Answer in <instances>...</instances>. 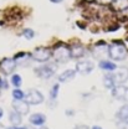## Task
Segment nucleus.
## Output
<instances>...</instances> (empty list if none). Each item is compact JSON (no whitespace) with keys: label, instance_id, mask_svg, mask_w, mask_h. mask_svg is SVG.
Here are the masks:
<instances>
[{"label":"nucleus","instance_id":"12","mask_svg":"<svg viewBox=\"0 0 128 129\" xmlns=\"http://www.w3.org/2000/svg\"><path fill=\"white\" fill-rule=\"evenodd\" d=\"M45 122H46V117L44 114H41V113H35V114H32L31 117H30V123H31L32 125L40 127Z\"/></svg>","mask_w":128,"mask_h":129},{"label":"nucleus","instance_id":"19","mask_svg":"<svg viewBox=\"0 0 128 129\" xmlns=\"http://www.w3.org/2000/svg\"><path fill=\"white\" fill-rule=\"evenodd\" d=\"M103 84H105V87H106V88H110V89H112L113 87L116 86L112 75H107V76H105V77H103Z\"/></svg>","mask_w":128,"mask_h":129},{"label":"nucleus","instance_id":"26","mask_svg":"<svg viewBox=\"0 0 128 129\" xmlns=\"http://www.w3.org/2000/svg\"><path fill=\"white\" fill-rule=\"evenodd\" d=\"M97 1H98L99 4H105V5H106V4H110L112 0H97Z\"/></svg>","mask_w":128,"mask_h":129},{"label":"nucleus","instance_id":"7","mask_svg":"<svg viewBox=\"0 0 128 129\" xmlns=\"http://www.w3.org/2000/svg\"><path fill=\"white\" fill-rule=\"evenodd\" d=\"M113 80H114V83H118V84L124 83L128 80V67H119L113 75Z\"/></svg>","mask_w":128,"mask_h":129},{"label":"nucleus","instance_id":"10","mask_svg":"<svg viewBox=\"0 0 128 129\" xmlns=\"http://www.w3.org/2000/svg\"><path fill=\"white\" fill-rule=\"evenodd\" d=\"M31 58V55H29L26 52H20V53L15 55V57H14V60L16 61V64H20V66H28L30 63Z\"/></svg>","mask_w":128,"mask_h":129},{"label":"nucleus","instance_id":"34","mask_svg":"<svg viewBox=\"0 0 128 129\" xmlns=\"http://www.w3.org/2000/svg\"><path fill=\"white\" fill-rule=\"evenodd\" d=\"M41 129H47V128H45V127H42V128H41Z\"/></svg>","mask_w":128,"mask_h":129},{"label":"nucleus","instance_id":"25","mask_svg":"<svg viewBox=\"0 0 128 129\" xmlns=\"http://www.w3.org/2000/svg\"><path fill=\"white\" fill-rule=\"evenodd\" d=\"M8 82L6 80H1V77H0V88H8Z\"/></svg>","mask_w":128,"mask_h":129},{"label":"nucleus","instance_id":"14","mask_svg":"<svg viewBox=\"0 0 128 129\" xmlns=\"http://www.w3.org/2000/svg\"><path fill=\"white\" fill-rule=\"evenodd\" d=\"M75 73H76V71H73V70H66L65 72H62V73L59 76V81H60V82L71 81L75 77Z\"/></svg>","mask_w":128,"mask_h":129},{"label":"nucleus","instance_id":"1","mask_svg":"<svg viewBox=\"0 0 128 129\" xmlns=\"http://www.w3.org/2000/svg\"><path fill=\"white\" fill-rule=\"evenodd\" d=\"M126 47L123 44H118V42H114L113 45H111L108 47V55L112 60H116V61H121L126 57Z\"/></svg>","mask_w":128,"mask_h":129},{"label":"nucleus","instance_id":"20","mask_svg":"<svg viewBox=\"0 0 128 129\" xmlns=\"http://www.w3.org/2000/svg\"><path fill=\"white\" fill-rule=\"evenodd\" d=\"M128 8V0H114L116 10H124Z\"/></svg>","mask_w":128,"mask_h":129},{"label":"nucleus","instance_id":"30","mask_svg":"<svg viewBox=\"0 0 128 129\" xmlns=\"http://www.w3.org/2000/svg\"><path fill=\"white\" fill-rule=\"evenodd\" d=\"M77 129H87V127H79Z\"/></svg>","mask_w":128,"mask_h":129},{"label":"nucleus","instance_id":"11","mask_svg":"<svg viewBox=\"0 0 128 129\" xmlns=\"http://www.w3.org/2000/svg\"><path fill=\"white\" fill-rule=\"evenodd\" d=\"M13 107H14V111L17 112L19 114H21V115L29 113V103H26V102H22V101H14Z\"/></svg>","mask_w":128,"mask_h":129},{"label":"nucleus","instance_id":"21","mask_svg":"<svg viewBox=\"0 0 128 129\" xmlns=\"http://www.w3.org/2000/svg\"><path fill=\"white\" fill-rule=\"evenodd\" d=\"M59 89H60V86H59L57 83L52 86V88H51V91H50V98H51L52 101H55V99L57 98V94H59Z\"/></svg>","mask_w":128,"mask_h":129},{"label":"nucleus","instance_id":"15","mask_svg":"<svg viewBox=\"0 0 128 129\" xmlns=\"http://www.w3.org/2000/svg\"><path fill=\"white\" fill-rule=\"evenodd\" d=\"M92 52H93V56L96 58H102L108 52V48H107V46H96L92 50Z\"/></svg>","mask_w":128,"mask_h":129},{"label":"nucleus","instance_id":"4","mask_svg":"<svg viewBox=\"0 0 128 129\" xmlns=\"http://www.w3.org/2000/svg\"><path fill=\"white\" fill-rule=\"evenodd\" d=\"M16 68V61L14 58H3L0 61V72L3 75H10L15 71Z\"/></svg>","mask_w":128,"mask_h":129},{"label":"nucleus","instance_id":"9","mask_svg":"<svg viewBox=\"0 0 128 129\" xmlns=\"http://www.w3.org/2000/svg\"><path fill=\"white\" fill-rule=\"evenodd\" d=\"M92 70H93V63L91 61H87V60L80 61V62H77V64H76V71L82 73V75H87Z\"/></svg>","mask_w":128,"mask_h":129},{"label":"nucleus","instance_id":"24","mask_svg":"<svg viewBox=\"0 0 128 129\" xmlns=\"http://www.w3.org/2000/svg\"><path fill=\"white\" fill-rule=\"evenodd\" d=\"M22 36H24L25 39H28V40H31L32 37L35 36V31L31 30V29H25V30L22 31Z\"/></svg>","mask_w":128,"mask_h":129},{"label":"nucleus","instance_id":"3","mask_svg":"<svg viewBox=\"0 0 128 129\" xmlns=\"http://www.w3.org/2000/svg\"><path fill=\"white\" fill-rule=\"evenodd\" d=\"M54 57L57 62L64 63L68 58H71V53H70V48L67 46H59L54 50Z\"/></svg>","mask_w":128,"mask_h":129},{"label":"nucleus","instance_id":"2","mask_svg":"<svg viewBox=\"0 0 128 129\" xmlns=\"http://www.w3.org/2000/svg\"><path fill=\"white\" fill-rule=\"evenodd\" d=\"M52 56V52L51 50H48L47 47H39L36 50H34L31 57L32 60L37 61V62H45V61H48L50 57Z\"/></svg>","mask_w":128,"mask_h":129},{"label":"nucleus","instance_id":"35","mask_svg":"<svg viewBox=\"0 0 128 129\" xmlns=\"http://www.w3.org/2000/svg\"><path fill=\"white\" fill-rule=\"evenodd\" d=\"M10 129H15V128H10Z\"/></svg>","mask_w":128,"mask_h":129},{"label":"nucleus","instance_id":"23","mask_svg":"<svg viewBox=\"0 0 128 129\" xmlns=\"http://www.w3.org/2000/svg\"><path fill=\"white\" fill-rule=\"evenodd\" d=\"M21 77L19 76V75H13V77H11V83H13V86L16 87V88H19L20 86H21Z\"/></svg>","mask_w":128,"mask_h":129},{"label":"nucleus","instance_id":"27","mask_svg":"<svg viewBox=\"0 0 128 129\" xmlns=\"http://www.w3.org/2000/svg\"><path fill=\"white\" fill-rule=\"evenodd\" d=\"M14 128L15 129H34V128H31V127H28V125H26V127H21V128H19V127H14Z\"/></svg>","mask_w":128,"mask_h":129},{"label":"nucleus","instance_id":"31","mask_svg":"<svg viewBox=\"0 0 128 129\" xmlns=\"http://www.w3.org/2000/svg\"><path fill=\"white\" fill-rule=\"evenodd\" d=\"M0 129H6V128H5V127H4L3 124H0Z\"/></svg>","mask_w":128,"mask_h":129},{"label":"nucleus","instance_id":"28","mask_svg":"<svg viewBox=\"0 0 128 129\" xmlns=\"http://www.w3.org/2000/svg\"><path fill=\"white\" fill-rule=\"evenodd\" d=\"M51 3H55V4H57V3H61L62 0H50Z\"/></svg>","mask_w":128,"mask_h":129},{"label":"nucleus","instance_id":"32","mask_svg":"<svg viewBox=\"0 0 128 129\" xmlns=\"http://www.w3.org/2000/svg\"><path fill=\"white\" fill-rule=\"evenodd\" d=\"M92 129H102V128H101V127H97V125H96V127H93Z\"/></svg>","mask_w":128,"mask_h":129},{"label":"nucleus","instance_id":"33","mask_svg":"<svg viewBox=\"0 0 128 129\" xmlns=\"http://www.w3.org/2000/svg\"><path fill=\"white\" fill-rule=\"evenodd\" d=\"M86 1H88V3H91V1H93V0H86Z\"/></svg>","mask_w":128,"mask_h":129},{"label":"nucleus","instance_id":"18","mask_svg":"<svg viewBox=\"0 0 128 129\" xmlns=\"http://www.w3.org/2000/svg\"><path fill=\"white\" fill-rule=\"evenodd\" d=\"M9 119H10V123L14 125V127H17L20 123H21V114H19L17 112H11L10 113V117H9Z\"/></svg>","mask_w":128,"mask_h":129},{"label":"nucleus","instance_id":"16","mask_svg":"<svg viewBox=\"0 0 128 129\" xmlns=\"http://www.w3.org/2000/svg\"><path fill=\"white\" fill-rule=\"evenodd\" d=\"M117 118L121 122H127L128 120V104H124L119 108V111L117 112Z\"/></svg>","mask_w":128,"mask_h":129},{"label":"nucleus","instance_id":"22","mask_svg":"<svg viewBox=\"0 0 128 129\" xmlns=\"http://www.w3.org/2000/svg\"><path fill=\"white\" fill-rule=\"evenodd\" d=\"M13 97H14L15 101H22V99L25 98V94H24V92H22L21 89L16 88V89L13 91Z\"/></svg>","mask_w":128,"mask_h":129},{"label":"nucleus","instance_id":"5","mask_svg":"<svg viewBox=\"0 0 128 129\" xmlns=\"http://www.w3.org/2000/svg\"><path fill=\"white\" fill-rule=\"evenodd\" d=\"M25 102L29 104H40L44 102V96L37 89H30L25 94Z\"/></svg>","mask_w":128,"mask_h":129},{"label":"nucleus","instance_id":"29","mask_svg":"<svg viewBox=\"0 0 128 129\" xmlns=\"http://www.w3.org/2000/svg\"><path fill=\"white\" fill-rule=\"evenodd\" d=\"M3 114H4V111H3V108H0V118H3Z\"/></svg>","mask_w":128,"mask_h":129},{"label":"nucleus","instance_id":"6","mask_svg":"<svg viewBox=\"0 0 128 129\" xmlns=\"http://www.w3.org/2000/svg\"><path fill=\"white\" fill-rule=\"evenodd\" d=\"M56 71V67H55V63H48L45 64V66H41L40 68L35 70V72L41 77V78H50Z\"/></svg>","mask_w":128,"mask_h":129},{"label":"nucleus","instance_id":"13","mask_svg":"<svg viewBox=\"0 0 128 129\" xmlns=\"http://www.w3.org/2000/svg\"><path fill=\"white\" fill-rule=\"evenodd\" d=\"M70 53L72 58H81L85 55V48L82 47L81 45H75L70 48Z\"/></svg>","mask_w":128,"mask_h":129},{"label":"nucleus","instance_id":"8","mask_svg":"<svg viewBox=\"0 0 128 129\" xmlns=\"http://www.w3.org/2000/svg\"><path fill=\"white\" fill-rule=\"evenodd\" d=\"M112 94L116 99H122V101L128 102V87H124V86L113 87Z\"/></svg>","mask_w":128,"mask_h":129},{"label":"nucleus","instance_id":"17","mask_svg":"<svg viewBox=\"0 0 128 129\" xmlns=\"http://www.w3.org/2000/svg\"><path fill=\"white\" fill-rule=\"evenodd\" d=\"M99 67L102 68V70H105V71H114L116 68H117V66L111 62V61H107V60H102L101 62H99Z\"/></svg>","mask_w":128,"mask_h":129}]
</instances>
